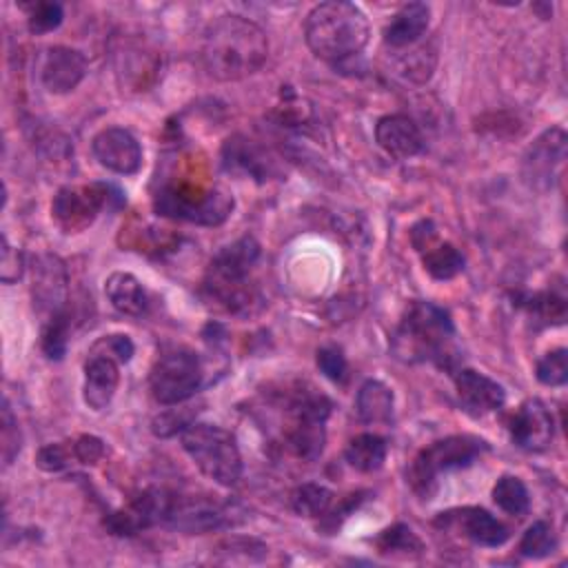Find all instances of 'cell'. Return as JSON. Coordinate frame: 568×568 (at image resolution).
Wrapping results in <instances>:
<instances>
[{
	"instance_id": "15",
	"label": "cell",
	"mask_w": 568,
	"mask_h": 568,
	"mask_svg": "<svg viewBox=\"0 0 568 568\" xmlns=\"http://www.w3.org/2000/svg\"><path fill=\"white\" fill-rule=\"evenodd\" d=\"M455 388L464 410L475 417L493 413L506 402L504 386L473 368H462L455 373Z\"/></svg>"
},
{
	"instance_id": "8",
	"label": "cell",
	"mask_w": 568,
	"mask_h": 568,
	"mask_svg": "<svg viewBox=\"0 0 568 568\" xmlns=\"http://www.w3.org/2000/svg\"><path fill=\"white\" fill-rule=\"evenodd\" d=\"M202 384V364L200 357L189 348H169L164 351L149 375L151 395L158 404L178 406L186 402Z\"/></svg>"
},
{
	"instance_id": "31",
	"label": "cell",
	"mask_w": 568,
	"mask_h": 568,
	"mask_svg": "<svg viewBox=\"0 0 568 568\" xmlns=\"http://www.w3.org/2000/svg\"><path fill=\"white\" fill-rule=\"evenodd\" d=\"M67 344H69V315L67 311H58L49 315L42 328L40 346L49 359H62L67 353Z\"/></svg>"
},
{
	"instance_id": "3",
	"label": "cell",
	"mask_w": 568,
	"mask_h": 568,
	"mask_svg": "<svg viewBox=\"0 0 568 568\" xmlns=\"http://www.w3.org/2000/svg\"><path fill=\"white\" fill-rule=\"evenodd\" d=\"M308 49L326 62L339 64L362 53L368 42L371 27L364 11L344 0L317 4L304 24Z\"/></svg>"
},
{
	"instance_id": "30",
	"label": "cell",
	"mask_w": 568,
	"mask_h": 568,
	"mask_svg": "<svg viewBox=\"0 0 568 568\" xmlns=\"http://www.w3.org/2000/svg\"><path fill=\"white\" fill-rule=\"evenodd\" d=\"M557 548V537L550 524L546 521H535L532 526L526 528V532L519 539V552L530 559H544L552 555Z\"/></svg>"
},
{
	"instance_id": "13",
	"label": "cell",
	"mask_w": 568,
	"mask_h": 568,
	"mask_svg": "<svg viewBox=\"0 0 568 568\" xmlns=\"http://www.w3.org/2000/svg\"><path fill=\"white\" fill-rule=\"evenodd\" d=\"M229 521L226 506L206 497H171L164 524L184 532H206Z\"/></svg>"
},
{
	"instance_id": "28",
	"label": "cell",
	"mask_w": 568,
	"mask_h": 568,
	"mask_svg": "<svg viewBox=\"0 0 568 568\" xmlns=\"http://www.w3.org/2000/svg\"><path fill=\"white\" fill-rule=\"evenodd\" d=\"M333 504V493L322 484H302L291 493V508L300 517H322Z\"/></svg>"
},
{
	"instance_id": "6",
	"label": "cell",
	"mask_w": 568,
	"mask_h": 568,
	"mask_svg": "<svg viewBox=\"0 0 568 568\" xmlns=\"http://www.w3.org/2000/svg\"><path fill=\"white\" fill-rule=\"evenodd\" d=\"M488 450V444L473 435H453L433 442L422 448L408 466V484L422 497L428 499L437 488V477L453 468L470 466L481 453Z\"/></svg>"
},
{
	"instance_id": "41",
	"label": "cell",
	"mask_w": 568,
	"mask_h": 568,
	"mask_svg": "<svg viewBox=\"0 0 568 568\" xmlns=\"http://www.w3.org/2000/svg\"><path fill=\"white\" fill-rule=\"evenodd\" d=\"M71 450H73V459H78L80 464L93 466L104 457V442L95 435H80L73 442Z\"/></svg>"
},
{
	"instance_id": "12",
	"label": "cell",
	"mask_w": 568,
	"mask_h": 568,
	"mask_svg": "<svg viewBox=\"0 0 568 568\" xmlns=\"http://www.w3.org/2000/svg\"><path fill=\"white\" fill-rule=\"evenodd\" d=\"M95 160L120 175H133L142 166V146L135 135L122 126L102 129L91 142Z\"/></svg>"
},
{
	"instance_id": "18",
	"label": "cell",
	"mask_w": 568,
	"mask_h": 568,
	"mask_svg": "<svg viewBox=\"0 0 568 568\" xmlns=\"http://www.w3.org/2000/svg\"><path fill=\"white\" fill-rule=\"evenodd\" d=\"M375 140L390 158H397V160L413 158L424 146L419 126L408 115H402V113H390L379 118L375 124Z\"/></svg>"
},
{
	"instance_id": "39",
	"label": "cell",
	"mask_w": 568,
	"mask_h": 568,
	"mask_svg": "<svg viewBox=\"0 0 568 568\" xmlns=\"http://www.w3.org/2000/svg\"><path fill=\"white\" fill-rule=\"evenodd\" d=\"M317 366L333 382H344L346 371H348L346 357L335 346H324V348L317 351Z\"/></svg>"
},
{
	"instance_id": "9",
	"label": "cell",
	"mask_w": 568,
	"mask_h": 568,
	"mask_svg": "<svg viewBox=\"0 0 568 568\" xmlns=\"http://www.w3.org/2000/svg\"><path fill=\"white\" fill-rule=\"evenodd\" d=\"M331 402L324 395L302 390L291 399V422L286 430V446L304 462H315L326 442V417Z\"/></svg>"
},
{
	"instance_id": "35",
	"label": "cell",
	"mask_w": 568,
	"mask_h": 568,
	"mask_svg": "<svg viewBox=\"0 0 568 568\" xmlns=\"http://www.w3.org/2000/svg\"><path fill=\"white\" fill-rule=\"evenodd\" d=\"M433 67H435V51L426 47H417L415 51H410L399 60V71L413 82H426L433 73Z\"/></svg>"
},
{
	"instance_id": "23",
	"label": "cell",
	"mask_w": 568,
	"mask_h": 568,
	"mask_svg": "<svg viewBox=\"0 0 568 568\" xmlns=\"http://www.w3.org/2000/svg\"><path fill=\"white\" fill-rule=\"evenodd\" d=\"M104 293L111 306L124 315H142L146 311V293L140 280L131 273H111L104 282Z\"/></svg>"
},
{
	"instance_id": "42",
	"label": "cell",
	"mask_w": 568,
	"mask_h": 568,
	"mask_svg": "<svg viewBox=\"0 0 568 568\" xmlns=\"http://www.w3.org/2000/svg\"><path fill=\"white\" fill-rule=\"evenodd\" d=\"M22 253L18 248H13L7 237H2V257H0V280L4 284H11L16 280H20L22 275Z\"/></svg>"
},
{
	"instance_id": "19",
	"label": "cell",
	"mask_w": 568,
	"mask_h": 568,
	"mask_svg": "<svg viewBox=\"0 0 568 568\" xmlns=\"http://www.w3.org/2000/svg\"><path fill=\"white\" fill-rule=\"evenodd\" d=\"M222 164L226 171L248 175L257 182H266L273 175V160L268 153L244 135H233L224 142Z\"/></svg>"
},
{
	"instance_id": "32",
	"label": "cell",
	"mask_w": 568,
	"mask_h": 568,
	"mask_svg": "<svg viewBox=\"0 0 568 568\" xmlns=\"http://www.w3.org/2000/svg\"><path fill=\"white\" fill-rule=\"evenodd\" d=\"M519 304L544 324H561L566 320V300L552 291L526 295Z\"/></svg>"
},
{
	"instance_id": "1",
	"label": "cell",
	"mask_w": 568,
	"mask_h": 568,
	"mask_svg": "<svg viewBox=\"0 0 568 568\" xmlns=\"http://www.w3.org/2000/svg\"><path fill=\"white\" fill-rule=\"evenodd\" d=\"M268 55L266 33L251 20L226 13L215 18L202 38V62L211 78L222 82L253 75Z\"/></svg>"
},
{
	"instance_id": "22",
	"label": "cell",
	"mask_w": 568,
	"mask_h": 568,
	"mask_svg": "<svg viewBox=\"0 0 568 568\" xmlns=\"http://www.w3.org/2000/svg\"><path fill=\"white\" fill-rule=\"evenodd\" d=\"M428 20H430V9L424 2H408L386 24L384 42L393 49L413 47L426 33Z\"/></svg>"
},
{
	"instance_id": "5",
	"label": "cell",
	"mask_w": 568,
	"mask_h": 568,
	"mask_svg": "<svg viewBox=\"0 0 568 568\" xmlns=\"http://www.w3.org/2000/svg\"><path fill=\"white\" fill-rule=\"evenodd\" d=\"M182 448L202 475L220 486H233L242 477V455L235 437L215 424H191L182 433Z\"/></svg>"
},
{
	"instance_id": "10",
	"label": "cell",
	"mask_w": 568,
	"mask_h": 568,
	"mask_svg": "<svg viewBox=\"0 0 568 568\" xmlns=\"http://www.w3.org/2000/svg\"><path fill=\"white\" fill-rule=\"evenodd\" d=\"M111 186L102 182L82 184V186H64L55 193L51 202V215L60 229L67 233L84 231L98 213L109 204Z\"/></svg>"
},
{
	"instance_id": "40",
	"label": "cell",
	"mask_w": 568,
	"mask_h": 568,
	"mask_svg": "<svg viewBox=\"0 0 568 568\" xmlns=\"http://www.w3.org/2000/svg\"><path fill=\"white\" fill-rule=\"evenodd\" d=\"M71 457H73L71 448H67L62 444H47L38 450L36 464H38V468H42L47 473H58V470L69 466Z\"/></svg>"
},
{
	"instance_id": "36",
	"label": "cell",
	"mask_w": 568,
	"mask_h": 568,
	"mask_svg": "<svg viewBox=\"0 0 568 568\" xmlns=\"http://www.w3.org/2000/svg\"><path fill=\"white\" fill-rule=\"evenodd\" d=\"M191 410L186 408H166L160 415L153 417L151 430L158 437H173L178 433H184L191 426Z\"/></svg>"
},
{
	"instance_id": "14",
	"label": "cell",
	"mask_w": 568,
	"mask_h": 568,
	"mask_svg": "<svg viewBox=\"0 0 568 568\" xmlns=\"http://www.w3.org/2000/svg\"><path fill=\"white\" fill-rule=\"evenodd\" d=\"M566 155V133L561 129L544 131L524 158V178L535 189H548L555 169Z\"/></svg>"
},
{
	"instance_id": "11",
	"label": "cell",
	"mask_w": 568,
	"mask_h": 568,
	"mask_svg": "<svg viewBox=\"0 0 568 568\" xmlns=\"http://www.w3.org/2000/svg\"><path fill=\"white\" fill-rule=\"evenodd\" d=\"M510 439L530 453H539L550 446L555 435V422L541 399H524L508 419Z\"/></svg>"
},
{
	"instance_id": "2",
	"label": "cell",
	"mask_w": 568,
	"mask_h": 568,
	"mask_svg": "<svg viewBox=\"0 0 568 568\" xmlns=\"http://www.w3.org/2000/svg\"><path fill=\"white\" fill-rule=\"evenodd\" d=\"M260 257V244L253 235H244L220 248L202 280L204 297L226 313H248L257 302V288L251 271Z\"/></svg>"
},
{
	"instance_id": "26",
	"label": "cell",
	"mask_w": 568,
	"mask_h": 568,
	"mask_svg": "<svg viewBox=\"0 0 568 568\" xmlns=\"http://www.w3.org/2000/svg\"><path fill=\"white\" fill-rule=\"evenodd\" d=\"M375 548L379 555L399 557V559H413L424 552L422 539L406 524H393V526L384 528L375 537Z\"/></svg>"
},
{
	"instance_id": "17",
	"label": "cell",
	"mask_w": 568,
	"mask_h": 568,
	"mask_svg": "<svg viewBox=\"0 0 568 568\" xmlns=\"http://www.w3.org/2000/svg\"><path fill=\"white\" fill-rule=\"evenodd\" d=\"M67 268L58 255H40L33 264V302L49 315L64 311L67 302Z\"/></svg>"
},
{
	"instance_id": "27",
	"label": "cell",
	"mask_w": 568,
	"mask_h": 568,
	"mask_svg": "<svg viewBox=\"0 0 568 568\" xmlns=\"http://www.w3.org/2000/svg\"><path fill=\"white\" fill-rule=\"evenodd\" d=\"M424 268L435 280H453L464 271V255L448 242H430L422 251Z\"/></svg>"
},
{
	"instance_id": "7",
	"label": "cell",
	"mask_w": 568,
	"mask_h": 568,
	"mask_svg": "<svg viewBox=\"0 0 568 568\" xmlns=\"http://www.w3.org/2000/svg\"><path fill=\"white\" fill-rule=\"evenodd\" d=\"M153 206L164 217L184 220L202 226H217L231 215L233 197L217 186L193 189L186 184H169L155 193Z\"/></svg>"
},
{
	"instance_id": "33",
	"label": "cell",
	"mask_w": 568,
	"mask_h": 568,
	"mask_svg": "<svg viewBox=\"0 0 568 568\" xmlns=\"http://www.w3.org/2000/svg\"><path fill=\"white\" fill-rule=\"evenodd\" d=\"M535 377L544 386H564L568 382V351L555 348L546 353L535 366Z\"/></svg>"
},
{
	"instance_id": "24",
	"label": "cell",
	"mask_w": 568,
	"mask_h": 568,
	"mask_svg": "<svg viewBox=\"0 0 568 568\" xmlns=\"http://www.w3.org/2000/svg\"><path fill=\"white\" fill-rule=\"evenodd\" d=\"M355 408L366 424H386L393 417V393L379 379H368L359 386Z\"/></svg>"
},
{
	"instance_id": "25",
	"label": "cell",
	"mask_w": 568,
	"mask_h": 568,
	"mask_svg": "<svg viewBox=\"0 0 568 568\" xmlns=\"http://www.w3.org/2000/svg\"><path fill=\"white\" fill-rule=\"evenodd\" d=\"M386 453H388V446L384 437L375 433H362L346 444L344 459L348 462L351 468L359 473H373L382 468V464L386 462Z\"/></svg>"
},
{
	"instance_id": "20",
	"label": "cell",
	"mask_w": 568,
	"mask_h": 568,
	"mask_svg": "<svg viewBox=\"0 0 568 568\" xmlns=\"http://www.w3.org/2000/svg\"><path fill=\"white\" fill-rule=\"evenodd\" d=\"M118 384H120L118 362L106 355L91 353L84 364V388H82L84 404L93 410L106 408L118 390Z\"/></svg>"
},
{
	"instance_id": "4",
	"label": "cell",
	"mask_w": 568,
	"mask_h": 568,
	"mask_svg": "<svg viewBox=\"0 0 568 568\" xmlns=\"http://www.w3.org/2000/svg\"><path fill=\"white\" fill-rule=\"evenodd\" d=\"M453 335L455 326L448 311L433 302L415 300L395 328L390 348L399 359L410 364L435 362L439 366H448V359H453Z\"/></svg>"
},
{
	"instance_id": "16",
	"label": "cell",
	"mask_w": 568,
	"mask_h": 568,
	"mask_svg": "<svg viewBox=\"0 0 568 568\" xmlns=\"http://www.w3.org/2000/svg\"><path fill=\"white\" fill-rule=\"evenodd\" d=\"M87 75V58L78 49L53 47L47 51L40 80L49 93H69Z\"/></svg>"
},
{
	"instance_id": "34",
	"label": "cell",
	"mask_w": 568,
	"mask_h": 568,
	"mask_svg": "<svg viewBox=\"0 0 568 568\" xmlns=\"http://www.w3.org/2000/svg\"><path fill=\"white\" fill-rule=\"evenodd\" d=\"M24 9H27L29 31L36 33V36H42V33H49V31L58 29L64 20L62 4H58V2H33Z\"/></svg>"
},
{
	"instance_id": "21",
	"label": "cell",
	"mask_w": 568,
	"mask_h": 568,
	"mask_svg": "<svg viewBox=\"0 0 568 568\" xmlns=\"http://www.w3.org/2000/svg\"><path fill=\"white\" fill-rule=\"evenodd\" d=\"M442 519L455 521L464 532V537H468L477 546L497 548L506 544L510 537L508 528L484 508H462V510H450L446 515L442 513Z\"/></svg>"
},
{
	"instance_id": "29",
	"label": "cell",
	"mask_w": 568,
	"mask_h": 568,
	"mask_svg": "<svg viewBox=\"0 0 568 568\" xmlns=\"http://www.w3.org/2000/svg\"><path fill=\"white\" fill-rule=\"evenodd\" d=\"M493 501L508 515H524L530 506L526 484L515 475H501L493 486Z\"/></svg>"
},
{
	"instance_id": "38",
	"label": "cell",
	"mask_w": 568,
	"mask_h": 568,
	"mask_svg": "<svg viewBox=\"0 0 568 568\" xmlns=\"http://www.w3.org/2000/svg\"><path fill=\"white\" fill-rule=\"evenodd\" d=\"M20 450V435H18V422L11 413L9 399H4L2 404V459L4 466L11 464V459L16 457V453Z\"/></svg>"
},
{
	"instance_id": "37",
	"label": "cell",
	"mask_w": 568,
	"mask_h": 568,
	"mask_svg": "<svg viewBox=\"0 0 568 568\" xmlns=\"http://www.w3.org/2000/svg\"><path fill=\"white\" fill-rule=\"evenodd\" d=\"M133 351H135V348H133L131 337L118 333V335H106V337H102V339L93 346L91 353H100V355H106V357L115 359L118 364H126V362L133 357Z\"/></svg>"
}]
</instances>
